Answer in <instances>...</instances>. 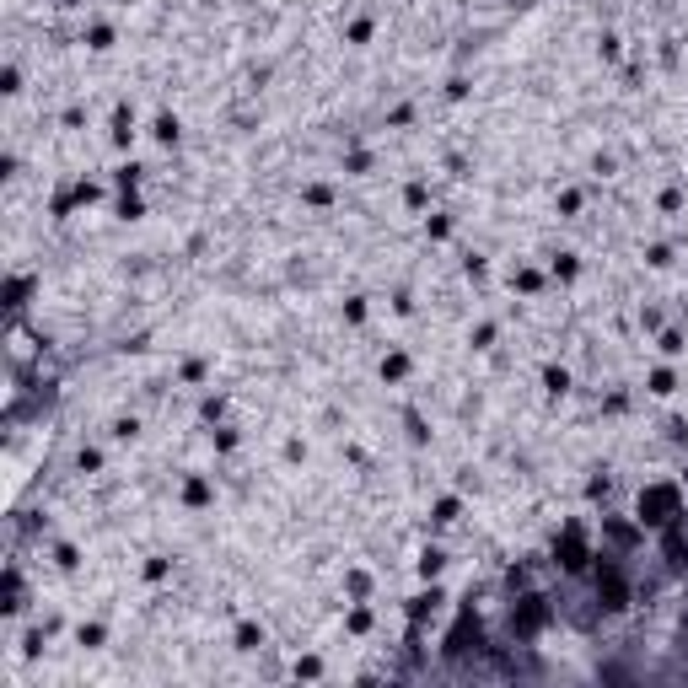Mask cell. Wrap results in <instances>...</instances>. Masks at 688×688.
Returning <instances> with one entry per match:
<instances>
[{
  "mask_svg": "<svg viewBox=\"0 0 688 688\" xmlns=\"http://www.w3.org/2000/svg\"><path fill=\"white\" fill-rule=\"evenodd\" d=\"M677 517H683V511H677V489H672V484H651V489L640 495V522H651V527H672Z\"/></svg>",
  "mask_w": 688,
  "mask_h": 688,
  "instance_id": "1",
  "label": "cell"
},
{
  "mask_svg": "<svg viewBox=\"0 0 688 688\" xmlns=\"http://www.w3.org/2000/svg\"><path fill=\"white\" fill-rule=\"evenodd\" d=\"M651 393H672V371H656L651 376Z\"/></svg>",
  "mask_w": 688,
  "mask_h": 688,
  "instance_id": "11",
  "label": "cell"
},
{
  "mask_svg": "<svg viewBox=\"0 0 688 688\" xmlns=\"http://www.w3.org/2000/svg\"><path fill=\"white\" fill-rule=\"evenodd\" d=\"M258 645H264V629H258V624H242L237 629V651H258Z\"/></svg>",
  "mask_w": 688,
  "mask_h": 688,
  "instance_id": "4",
  "label": "cell"
},
{
  "mask_svg": "<svg viewBox=\"0 0 688 688\" xmlns=\"http://www.w3.org/2000/svg\"><path fill=\"white\" fill-rule=\"evenodd\" d=\"M183 500H189V506H210V484L205 479H189V484H183Z\"/></svg>",
  "mask_w": 688,
  "mask_h": 688,
  "instance_id": "3",
  "label": "cell"
},
{
  "mask_svg": "<svg viewBox=\"0 0 688 688\" xmlns=\"http://www.w3.org/2000/svg\"><path fill=\"white\" fill-rule=\"evenodd\" d=\"M662 350L667 355H683V334H662Z\"/></svg>",
  "mask_w": 688,
  "mask_h": 688,
  "instance_id": "10",
  "label": "cell"
},
{
  "mask_svg": "<svg viewBox=\"0 0 688 688\" xmlns=\"http://www.w3.org/2000/svg\"><path fill=\"white\" fill-rule=\"evenodd\" d=\"M81 645H86V651H97V645H102V624H86L81 629Z\"/></svg>",
  "mask_w": 688,
  "mask_h": 688,
  "instance_id": "8",
  "label": "cell"
},
{
  "mask_svg": "<svg viewBox=\"0 0 688 688\" xmlns=\"http://www.w3.org/2000/svg\"><path fill=\"white\" fill-rule=\"evenodd\" d=\"M544 618H549L544 597H522V608L511 613V629H522V635H532V629H544Z\"/></svg>",
  "mask_w": 688,
  "mask_h": 688,
  "instance_id": "2",
  "label": "cell"
},
{
  "mask_svg": "<svg viewBox=\"0 0 688 688\" xmlns=\"http://www.w3.org/2000/svg\"><path fill=\"white\" fill-rule=\"evenodd\" d=\"M544 382H549V393H565V387H570V371H559V366H549V371H544Z\"/></svg>",
  "mask_w": 688,
  "mask_h": 688,
  "instance_id": "6",
  "label": "cell"
},
{
  "mask_svg": "<svg viewBox=\"0 0 688 688\" xmlns=\"http://www.w3.org/2000/svg\"><path fill=\"white\" fill-rule=\"evenodd\" d=\"M576 269H581V264H576L570 253H559V258H554V275H559V280H576Z\"/></svg>",
  "mask_w": 688,
  "mask_h": 688,
  "instance_id": "7",
  "label": "cell"
},
{
  "mask_svg": "<svg viewBox=\"0 0 688 688\" xmlns=\"http://www.w3.org/2000/svg\"><path fill=\"white\" fill-rule=\"evenodd\" d=\"M157 140H162V145L178 140V119H172V113H162V119H157Z\"/></svg>",
  "mask_w": 688,
  "mask_h": 688,
  "instance_id": "5",
  "label": "cell"
},
{
  "mask_svg": "<svg viewBox=\"0 0 688 688\" xmlns=\"http://www.w3.org/2000/svg\"><path fill=\"white\" fill-rule=\"evenodd\" d=\"M350 629H355V635H366V629H371V608H355V613H350Z\"/></svg>",
  "mask_w": 688,
  "mask_h": 688,
  "instance_id": "9",
  "label": "cell"
}]
</instances>
